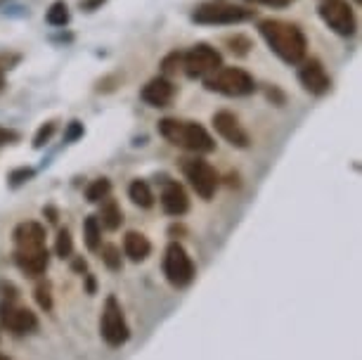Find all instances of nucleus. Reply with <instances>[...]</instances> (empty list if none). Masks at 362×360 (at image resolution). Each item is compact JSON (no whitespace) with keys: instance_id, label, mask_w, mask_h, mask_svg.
<instances>
[{"instance_id":"4c0bfd02","label":"nucleus","mask_w":362,"mask_h":360,"mask_svg":"<svg viewBox=\"0 0 362 360\" xmlns=\"http://www.w3.org/2000/svg\"><path fill=\"white\" fill-rule=\"evenodd\" d=\"M355 3H362V0H355Z\"/></svg>"},{"instance_id":"9d476101","label":"nucleus","mask_w":362,"mask_h":360,"mask_svg":"<svg viewBox=\"0 0 362 360\" xmlns=\"http://www.w3.org/2000/svg\"><path fill=\"white\" fill-rule=\"evenodd\" d=\"M0 320H3L5 327L17 337L31 335V332H36V327H38L36 313H31L29 308H22V306H15V303L3 306V310H0Z\"/></svg>"},{"instance_id":"f257e3e1","label":"nucleus","mask_w":362,"mask_h":360,"mask_svg":"<svg viewBox=\"0 0 362 360\" xmlns=\"http://www.w3.org/2000/svg\"><path fill=\"white\" fill-rule=\"evenodd\" d=\"M261 36L265 43L270 45V50L286 64H300L308 50V40L305 33L298 29L296 24H286L279 19H263L261 22Z\"/></svg>"},{"instance_id":"2eb2a0df","label":"nucleus","mask_w":362,"mask_h":360,"mask_svg":"<svg viewBox=\"0 0 362 360\" xmlns=\"http://www.w3.org/2000/svg\"><path fill=\"white\" fill-rule=\"evenodd\" d=\"M161 209L168 216H182L189 211V199H187V192L182 190V185H177L173 180H168L166 185H163Z\"/></svg>"},{"instance_id":"423d86ee","label":"nucleus","mask_w":362,"mask_h":360,"mask_svg":"<svg viewBox=\"0 0 362 360\" xmlns=\"http://www.w3.org/2000/svg\"><path fill=\"white\" fill-rule=\"evenodd\" d=\"M251 17H254V10L237 8V5H225V3H204L192 12V22L206 24V26L239 24V22H247Z\"/></svg>"},{"instance_id":"c85d7f7f","label":"nucleus","mask_w":362,"mask_h":360,"mask_svg":"<svg viewBox=\"0 0 362 360\" xmlns=\"http://www.w3.org/2000/svg\"><path fill=\"white\" fill-rule=\"evenodd\" d=\"M180 62H182V55H180V52H170V55H168V57H163V62H161L163 74H173Z\"/></svg>"},{"instance_id":"aec40b11","label":"nucleus","mask_w":362,"mask_h":360,"mask_svg":"<svg viewBox=\"0 0 362 360\" xmlns=\"http://www.w3.org/2000/svg\"><path fill=\"white\" fill-rule=\"evenodd\" d=\"M83 237H86V244L90 251H98L100 244H102V226L98 221V216H88L86 223H83Z\"/></svg>"},{"instance_id":"6ab92c4d","label":"nucleus","mask_w":362,"mask_h":360,"mask_svg":"<svg viewBox=\"0 0 362 360\" xmlns=\"http://www.w3.org/2000/svg\"><path fill=\"white\" fill-rule=\"evenodd\" d=\"M128 197H131V202L138 204L140 209H149L154 204V194L145 180H133L131 187H128Z\"/></svg>"},{"instance_id":"f03ea898","label":"nucleus","mask_w":362,"mask_h":360,"mask_svg":"<svg viewBox=\"0 0 362 360\" xmlns=\"http://www.w3.org/2000/svg\"><path fill=\"white\" fill-rule=\"evenodd\" d=\"M159 133L166 138L170 145L182 147L187 152L206 154L216 149V140L211 138L209 131L194 121H177V119H161Z\"/></svg>"},{"instance_id":"a878e982","label":"nucleus","mask_w":362,"mask_h":360,"mask_svg":"<svg viewBox=\"0 0 362 360\" xmlns=\"http://www.w3.org/2000/svg\"><path fill=\"white\" fill-rule=\"evenodd\" d=\"M54 131H57V124H54V121H47V124L40 126L38 133H36V138H33V147H43L45 142L52 138Z\"/></svg>"},{"instance_id":"393cba45","label":"nucleus","mask_w":362,"mask_h":360,"mask_svg":"<svg viewBox=\"0 0 362 360\" xmlns=\"http://www.w3.org/2000/svg\"><path fill=\"white\" fill-rule=\"evenodd\" d=\"M36 301L43 310H52V294H50V284L40 282L36 287Z\"/></svg>"},{"instance_id":"7c9ffc66","label":"nucleus","mask_w":362,"mask_h":360,"mask_svg":"<svg viewBox=\"0 0 362 360\" xmlns=\"http://www.w3.org/2000/svg\"><path fill=\"white\" fill-rule=\"evenodd\" d=\"M17 140H19L17 131H10V128L0 126V145H8V142H17Z\"/></svg>"},{"instance_id":"473e14b6","label":"nucleus","mask_w":362,"mask_h":360,"mask_svg":"<svg viewBox=\"0 0 362 360\" xmlns=\"http://www.w3.org/2000/svg\"><path fill=\"white\" fill-rule=\"evenodd\" d=\"M0 291H3V296L10 298V301H15V298H17V289L12 287L10 282H0Z\"/></svg>"},{"instance_id":"412c9836","label":"nucleus","mask_w":362,"mask_h":360,"mask_svg":"<svg viewBox=\"0 0 362 360\" xmlns=\"http://www.w3.org/2000/svg\"><path fill=\"white\" fill-rule=\"evenodd\" d=\"M45 22L50 26H66L69 24V8H66L64 0H54L45 15Z\"/></svg>"},{"instance_id":"dca6fc26","label":"nucleus","mask_w":362,"mask_h":360,"mask_svg":"<svg viewBox=\"0 0 362 360\" xmlns=\"http://www.w3.org/2000/svg\"><path fill=\"white\" fill-rule=\"evenodd\" d=\"M17 249H40L45 247V228L36 221H24L15 228Z\"/></svg>"},{"instance_id":"39448f33","label":"nucleus","mask_w":362,"mask_h":360,"mask_svg":"<svg viewBox=\"0 0 362 360\" xmlns=\"http://www.w3.org/2000/svg\"><path fill=\"white\" fill-rule=\"evenodd\" d=\"M163 275L173 287H187L194 280V263L189 259L185 247L177 242H170L163 254Z\"/></svg>"},{"instance_id":"58836bf2","label":"nucleus","mask_w":362,"mask_h":360,"mask_svg":"<svg viewBox=\"0 0 362 360\" xmlns=\"http://www.w3.org/2000/svg\"><path fill=\"white\" fill-rule=\"evenodd\" d=\"M0 71H3V66H0Z\"/></svg>"},{"instance_id":"f704fd0d","label":"nucleus","mask_w":362,"mask_h":360,"mask_svg":"<svg viewBox=\"0 0 362 360\" xmlns=\"http://www.w3.org/2000/svg\"><path fill=\"white\" fill-rule=\"evenodd\" d=\"M43 214L47 216V221H50V223H54V221H57V211H54V209H52V207H47V209H43Z\"/></svg>"},{"instance_id":"4468645a","label":"nucleus","mask_w":362,"mask_h":360,"mask_svg":"<svg viewBox=\"0 0 362 360\" xmlns=\"http://www.w3.org/2000/svg\"><path fill=\"white\" fill-rule=\"evenodd\" d=\"M140 98L147 102L149 107H168L175 98V86L168 79H152L142 88Z\"/></svg>"},{"instance_id":"7ed1b4c3","label":"nucleus","mask_w":362,"mask_h":360,"mask_svg":"<svg viewBox=\"0 0 362 360\" xmlns=\"http://www.w3.org/2000/svg\"><path fill=\"white\" fill-rule=\"evenodd\" d=\"M204 86H206V91L228 95V98H244V95H251L256 91L254 76L249 71L239 69V66H221L218 71L206 76Z\"/></svg>"},{"instance_id":"4be33fe9","label":"nucleus","mask_w":362,"mask_h":360,"mask_svg":"<svg viewBox=\"0 0 362 360\" xmlns=\"http://www.w3.org/2000/svg\"><path fill=\"white\" fill-rule=\"evenodd\" d=\"M109 192H112V182H109L107 178L93 180L90 185H88V190H86V199L90 204H98L102 199H107Z\"/></svg>"},{"instance_id":"f8f14e48","label":"nucleus","mask_w":362,"mask_h":360,"mask_svg":"<svg viewBox=\"0 0 362 360\" xmlns=\"http://www.w3.org/2000/svg\"><path fill=\"white\" fill-rule=\"evenodd\" d=\"M298 81H300V86L313 95H325L332 86V81H329V76H327L322 62H317V59H308V62L300 66Z\"/></svg>"},{"instance_id":"e433bc0d","label":"nucleus","mask_w":362,"mask_h":360,"mask_svg":"<svg viewBox=\"0 0 362 360\" xmlns=\"http://www.w3.org/2000/svg\"><path fill=\"white\" fill-rule=\"evenodd\" d=\"M0 360H10V358H5V356H0Z\"/></svg>"},{"instance_id":"c9c22d12","label":"nucleus","mask_w":362,"mask_h":360,"mask_svg":"<svg viewBox=\"0 0 362 360\" xmlns=\"http://www.w3.org/2000/svg\"><path fill=\"white\" fill-rule=\"evenodd\" d=\"M74 268H76V270H86V261H76V263H74Z\"/></svg>"},{"instance_id":"f3484780","label":"nucleus","mask_w":362,"mask_h":360,"mask_svg":"<svg viewBox=\"0 0 362 360\" xmlns=\"http://www.w3.org/2000/svg\"><path fill=\"white\" fill-rule=\"evenodd\" d=\"M124 251H126V256L133 263H140V261H145L149 256L152 244H149V240L142 233H128L124 237Z\"/></svg>"},{"instance_id":"b1692460","label":"nucleus","mask_w":362,"mask_h":360,"mask_svg":"<svg viewBox=\"0 0 362 360\" xmlns=\"http://www.w3.org/2000/svg\"><path fill=\"white\" fill-rule=\"evenodd\" d=\"M102 261L109 270H121V251L114 244H107V247H102Z\"/></svg>"},{"instance_id":"cd10ccee","label":"nucleus","mask_w":362,"mask_h":360,"mask_svg":"<svg viewBox=\"0 0 362 360\" xmlns=\"http://www.w3.org/2000/svg\"><path fill=\"white\" fill-rule=\"evenodd\" d=\"M228 45H232L230 50H232V52H237V55H247V52H249V47H251L249 38H244V36L228 38Z\"/></svg>"},{"instance_id":"a211bd4d","label":"nucleus","mask_w":362,"mask_h":360,"mask_svg":"<svg viewBox=\"0 0 362 360\" xmlns=\"http://www.w3.org/2000/svg\"><path fill=\"white\" fill-rule=\"evenodd\" d=\"M100 226H105L107 230H119L121 223H124V214H121L119 204L114 199H107V204L102 207V214L98 216Z\"/></svg>"},{"instance_id":"bb28decb","label":"nucleus","mask_w":362,"mask_h":360,"mask_svg":"<svg viewBox=\"0 0 362 360\" xmlns=\"http://www.w3.org/2000/svg\"><path fill=\"white\" fill-rule=\"evenodd\" d=\"M33 178V168H17V171H12L10 173V185L12 187H19V185H24L26 180H31Z\"/></svg>"},{"instance_id":"1a4fd4ad","label":"nucleus","mask_w":362,"mask_h":360,"mask_svg":"<svg viewBox=\"0 0 362 360\" xmlns=\"http://www.w3.org/2000/svg\"><path fill=\"white\" fill-rule=\"evenodd\" d=\"M320 17L339 36H351L355 31V15L346 0H325L320 5Z\"/></svg>"},{"instance_id":"9b49d317","label":"nucleus","mask_w":362,"mask_h":360,"mask_svg":"<svg viewBox=\"0 0 362 360\" xmlns=\"http://www.w3.org/2000/svg\"><path fill=\"white\" fill-rule=\"evenodd\" d=\"M214 128L218 131L223 140H228L232 147H249V133L244 131L242 124H239V119L235 117L232 112H216L214 114Z\"/></svg>"},{"instance_id":"5701e85b","label":"nucleus","mask_w":362,"mask_h":360,"mask_svg":"<svg viewBox=\"0 0 362 360\" xmlns=\"http://www.w3.org/2000/svg\"><path fill=\"white\" fill-rule=\"evenodd\" d=\"M54 251H57L59 259H69L71 251H74V242L69 230H59L57 233V242H54Z\"/></svg>"},{"instance_id":"c756f323","label":"nucleus","mask_w":362,"mask_h":360,"mask_svg":"<svg viewBox=\"0 0 362 360\" xmlns=\"http://www.w3.org/2000/svg\"><path fill=\"white\" fill-rule=\"evenodd\" d=\"M83 135V126L78 124V121H71L69 128H66V142H74L76 138H81Z\"/></svg>"},{"instance_id":"20e7f679","label":"nucleus","mask_w":362,"mask_h":360,"mask_svg":"<svg viewBox=\"0 0 362 360\" xmlns=\"http://www.w3.org/2000/svg\"><path fill=\"white\" fill-rule=\"evenodd\" d=\"M100 335L102 339L112 346V349H119L128 342L131 332H128L124 310H121V303L116 296H107L105 308H102V320H100Z\"/></svg>"},{"instance_id":"ddd939ff","label":"nucleus","mask_w":362,"mask_h":360,"mask_svg":"<svg viewBox=\"0 0 362 360\" xmlns=\"http://www.w3.org/2000/svg\"><path fill=\"white\" fill-rule=\"evenodd\" d=\"M15 263L19 266L22 273L29 277H38L47 270V263H50V254H47L45 247L40 249H17L15 251Z\"/></svg>"},{"instance_id":"0eeeda50","label":"nucleus","mask_w":362,"mask_h":360,"mask_svg":"<svg viewBox=\"0 0 362 360\" xmlns=\"http://www.w3.org/2000/svg\"><path fill=\"white\" fill-rule=\"evenodd\" d=\"M223 66V57L216 47L197 43L187 55H182V69L189 79H206Z\"/></svg>"},{"instance_id":"6e6552de","label":"nucleus","mask_w":362,"mask_h":360,"mask_svg":"<svg viewBox=\"0 0 362 360\" xmlns=\"http://www.w3.org/2000/svg\"><path fill=\"white\" fill-rule=\"evenodd\" d=\"M182 171H185L189 185H192V190L202 197V199H211V197L216 194L218 173L214 171V166H211L209 161H204V159H187L185 166H182Z\"/></svg>"},{"instance_id":"2f4dec72","label":"nucleus","mask_w":362,"mask_h":360,"mask_svg":"<svg viewBox=\"0 0 362 360\" xmlns=\"http://www.w3.org/2000/svg\"><path fill=\"white\" fill-rule=\"evenodd\" d=\"M247 3H258V5H270V8H286L291 0H247Z\"/></svg>"},{"instance_id":"72a5a7b5","label":"nucleus","mask_w":362,"mask_h":360,"mask_svg":"<svg viewBox=\"0 0 362 360\" xmlns=\"http://www.w3.org/2000/svg\"><path fill=\"white\" fill-rule=\"evenodd\" d=\"M102 3H105V0H81V8H83V10H95V8H100Z\"/></svg>"}]
</instances>
